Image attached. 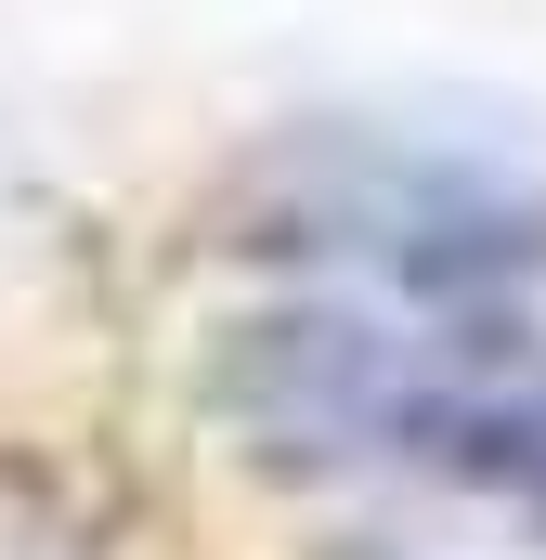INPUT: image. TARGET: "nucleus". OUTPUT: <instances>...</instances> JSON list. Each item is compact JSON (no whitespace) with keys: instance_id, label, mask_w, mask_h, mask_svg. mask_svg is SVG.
Segmentation results:
<instances>
[{"instance_id":"nucleus-2","label":"nucleus","mask_w":546,"mask_h":560,"mask_svg":"<svg viewBox=\"0 0 546 560\" xmlns=\"http://www.w3.org/2000/svg\"><path fill=\"white\" fill-rule=\"evenodd\" d=\"M0 560H118V535H105L26 443H0Z\"/></svg>"},{"instance_id":"nucleus-1","label":"nucleus","mask_w":546,"mask_h":560,"mask_svg":"<svg viewBox=\"0 0 546 560\" xmlns=\"http://www.w3.org/2000/svg\"><path fill=\"white\" fill-rule=\"evenodd\" d=\"M273 456H339V469H429L468 495L546 509V352L495 326H378V313H261L222 339L209 378Z\"/></svg>"}]
</instances>
